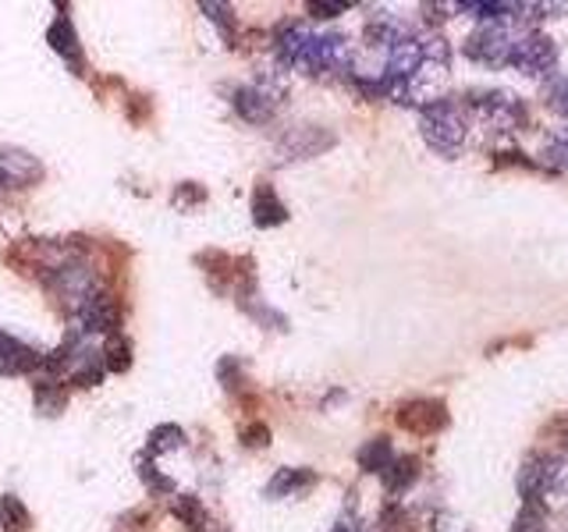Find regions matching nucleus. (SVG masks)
<instances>
[{"mask_svg": "<svg viewBox=\"0 0 568 532\" xmlns=\"http://www.w3.org/2000/svg\"><path fill=\"white\" fill-rule=\"evenodd\" d=\"M419 129H423V139L430 142L437 153H444V156L458 153L462 142H466V135H469L466 117H462V111L452 100L426 103L423 111H419Z\"/></svg>", "mask_w": 568, "mask_h": 532, "instance_id": "obj_1", "label": "nucleus"}, {"mask_svg": "<svg viewBox=\"0 0 568 532\" xmlns=\"http://www.w3.org/2000/svg\"><path fill=\"white\" fill-rule=\"evenodd\" d=\"M508 64L526 71V75H547V71L558 64V47H555V40H550V35L523 32V35H515V47H511Z\"/></svg>", "mask_w": 568, "mask_h": 532, "instance_id": "obj_2", "label": "nucleus"}, {"mask_svg": "<svg viewBox=\"0 0 568 532\" xmlns=\"http://www.w3.org/2000/svg\"><path fill=\"white\" fill-rule=\"evenodd\" d=\"M511 47H515V35L508 32V25H484V29H476L466 40L469 58L479 61V64H490V68L508 64Z\"/></svg>", "mask_w": 568, "mask_h": 532, "instance_id": "obj_3", "label": "nucleus"}, {"mask_svg": "<svg viewBox=\"0 0 568 532\" xmlns=\"http://www.w3.org/2000/svg\"><path fill=\"white\" fill-rule=\"evenodd\" d=\"M43 177V164L22 150H0V188H29Z\"/></svg>", "mask_w": 568, "mask_h": 532, "instance_id": "obj_4", "label": "nucleus"}, {"mask_svg": "<svg viewBox=\"0 0 568 532\" xmlns=\"http://www.w3.org/2000/svg\"><path fill=\"white\" fill-rule=\"evenodd\" d=\"M479 117L497 132H511L515 124H523V103L515 93H487L479 103Z\"/></svg>", "mask_w": 568, "mask_h": 532, "instance_id": "obj_5", "label": "nucleus"}, {"mask_svg": "<svg viewBox=\"0 0 568 532\" xmlns=\"http://www.w3.org/2000/svg\"><path fill=\"white\" fill-rule=\"evenodd\" d=\"M277 103H281V89H266V85H245L235 93V106H239V114L245 121H253V124H263L266 117H271L277 111Z\"/></svg>", "mask_w": 568, "mask_h": 532, "instance_id": "obj_6", "label": "nucleus"}, {"mask_svg": "<svg viewBox=\"0 0 568 532\" xmlns=\"http://www.w3.org/2000/svg\"><path fill=\"white\" fill-rule=\"evenodd\" d=\"M79 319H82V330H93V334H114L118 330V306L114 298H106L100 291L89 295L82 306H79Z\"/></svg>", "mask_w": 568, "mask_h": 532, "instance_id": "obj_7", "label": "nucleus"}, {"mask_svg": "<svg viewBox=\"0 0 568 532\" xmlns=\"http://www.w3.org/2000/svg\"><path fill=\"white\" fill-rule=\"evenodd\" d=\"M36 366H43V359L32 348H26L14 337L0 334V372H29Z\"/></svg>", "mask_w": 568, "mask_h": 532, "instance_id": "obj_8", "label": "nucleus"}, {"mask_svg": "<svg viewBox=\"0 0 568 532\" xmlns=\"http://www.w3.org/2000/svg\"><path fill=\"white\" fill-rule=\"evenodd\" d=\"M398 419H402L405 430L430 433V430H440L448 416H444V405H437V401H419V405H408Z\"/></svg>", "mask_w": 568, "mask_h": 532, "instance_id": "obj_9", "label": "nucleus"}, {"mask_svg": "<svg viewBox=\"0 0 568 532\" xmlns=\"http://www.w3.org/2000/svg\"><path fill=\"white\" fill-rule=\"evenodd\" d=\"M47 43L61 53V58H68V61H79V35H75V25H71V18L68 14H61L58 22H53L50 29H47Z\"/></svg>", "mask_w": 568, "mask_h": 532, "instance_id": "obj_10", "label": "nucleus"}, {"mask_svg": "<svg viewBox=\"0 0 568 532\" xmlns=\"http://www.w3.org/2000/svg\"><path fill=\"white\" fill-rule=\"evenodd\" d=\"M284 217H288V213H284L277 195L266 188V185H260L256 195H253V221L260 227H274V224H284Z\"/></svg>", "mask_w": 568, "mask_h": 532, "instance_id": "obj_11", "label": "nucleus"}, {"mask_svg": "<svg viewBox=\"0 0 568 532\" xmlns=\"http://www.w3.org/2000/svg\"><path fill=\"white\" fill-rule=\"evenodd\" d=\"M390 461H395V451H390V443L384 437L377 440H369L366 448L359 451V466L366 472H387L390 469Z\"/></svg>", "mask_w": 568, "mask_h": 532, "instance_id": "obj_12", "label": "nucleus"}, {"mask_svg": "<svg viewBox=\"0 0 568 532\" xmlns=\"http://www.w3.org/2000/svg\"><path fill=\"white\" fill-rule=\"evenodd\" d=\"M310 483H313V472L281 469V472L271 479V487H266V493H271V497H288V493H295L298 487H310Z\"/></svg>", "mask_w": 568, "mask_h": 532, "instance_id": "obj_13", "label": "nucleus"}, {"mask_svg": "<svg viewBox=\"0 0 568 532\" xmlns=\"http://www.w3.org/2000/svg\"><path fill=\"white\" fill-rule=\"evenodd\" d=\"M540 160L547 167H555V171H565L568 174V129L555 132L547 142H544V153Z\"/></svg>", "mask_w": 568, "mask_h": 532, "instance_id": "obj_14", "label": "nucleus"}, {"mask_svg": "<svg viewBox=\"0 0 568 532\" xmlns=\"http://www.w3.org/2000/svg\"><path fill=\"white\" fill-rule=\"evenodd\" d=\"M313 129H298L284 139V153H295V156H316L320 150H327V142H306Z\"/></svg>", "mask_w": 568, "mask_h": 532, "instance_id": "obj_15", "label": "nucleus"}, {"mask_svg": "<svg viewBox=\"0 0 568 532\" xmlns=\"http://www.w3.org/2000/svg\"><path fill=\"white\" fill-rule=\"evenodd\" d=\"M544 100H547V106H550L555 114L568 117V79L561 75V79H555V82H547Z\"/></svg>", "mask_w": 568, "mask_h": 532, "instance_id": "obj_16", "label": "nucleus"}, {"mask_svg": "<svg viewBox=\"0 0 568 532\" xmlns=\"http://www.w3.org/2000/svg\"><path fill=\"white\" fill-rule=\"evenodd\" d=\"M0 525H4V529L26 525V508L18 504L14 497H0Z\"/></svg>", "mask_w": 568, "mask_h": 532, "instance_id": "obj_17", "label": "nucleus"}, {"mask_svg": "<svg viewBox=\"0 0 568 532\" xmlns=\"http://www.w3.org/2000/svg\"><path fill=\"white\" fill-rule=\"evenodd\" d=\"M390 487L395 490H402L408 479H416V461L413 458H402V461H390Z\"/></svg>", "mask_w": 568, "mask_h": 532, "instance_id": "obj_18", "label": "nucleus"}, {"mask_svg": "<svg viewBox=\"0 0 568 532\" xmlns=\"http://www.w3.org/2000/svg\"><path fill=\"white\" fill-rule=\"evenodd\" d=\"M103 362H106V369H118V372H121V369H129V362H132V359H129V345H124L121 337H114L111 348H106V359H103Z\"/></svg>", "mask_w": 568, "mask_h": 532, "instance_id": "obj_19", "label": "nucleus"}, {"mask_svg": "<svg viewBox=\"0 0 568 532\" xmlns=\"http://www.w3.org/2000/svg\"><path fill=\"white\" fill-rule=\"evenodd\" d=\"M178 443H182V430H178V426H164V430H153L150 448L168 451V448H178Z\"/></svg>", "mask_w": 568, "mask_h": 532, "instance_id": "obj_20", "label": "nucleus"}, {"mask_svg": "<svg viewBox=\"0 0 568 532\" xmlns=\"http://www.w3.org/2000/svg\"><path fill=\"white\" fill-rule=\"evenodd\" d=\"M511 532H547V525H544V519H540V511L526 508V511L519 514V522L511 525Z\"/></svg>", "mask_w": 568, "mask_h": 532, "instance_id": "obj_21", "label": "nucleus"}, {"mask_svg": "<svg viewBox=\"0 0 568 532\" xmlns=\"http://www.w3.org/2000/svg\"><path fill=\"white\" fill-rule=\"evenodd\" d=\"M203 11L213 18V22H221L227 32H231V25H235V22H231V11H227V4H203Z\"/></svg>", "mask_w": 568, "mask_h": 532, "instance_id": "obj_22", "label": "nucleus"}, {"mask_svg": "<svg viewBox=\"0 0 568 532\" xmlns=\"http://www.w3.org/2000/svg\"><path fill=\"white\" fill-rule=\"evenodd\" d=\"M342 11H348V4H310V14H316V18H334V14H342Z\"/></svg>", "mask_w": 568, "mask_h": 532, "instance_id": "obj_23", "label": "nucleus"}, {"mask_svg": "<svg viewBox=\"0 0 568 532\" xmlns=\"http://www.w3.org/2000/svg\"><path fill=\"white\" fill-rule=\"evenodd\" d=\"M242 440H245V443H253V448H260V443H266V430H263V426H253V430H245V433H242Z\"/></svg>", "mask_w": 568, "mask_h": 532, "instance_id": "obj_24", "label": "nucleus"}]
</instances>
